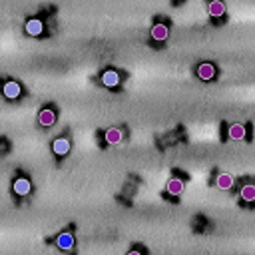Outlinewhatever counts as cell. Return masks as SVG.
Returning a JSON list of instances; mask_svg holds the SVG:
<instances>
[{
  "label": "cell",
  "mask_w": 255,
  "mask_h": 255,
  "mask_svg": "<svg viewBox=\"0 0 255 255\" xmlns=\"http://www.w3.org/2000/svg\"><path fill=\"white\" fill-rule=\"evenodd\" d=\"M100 84L108 90H118L120 84H122V74L116 70V68H106L102 74H100Z\"/></svg>",
  "instance_id": "1"
},
{
  "label": "cell",
  "mask_w": 255,
  "mask_h": 255,
  "mask_svg": "<svg viewBox=\"0 0 255 255\" xmlns=\"http://www.w3.org/2000/svg\"><path fill=\"white\" fill-rule=\"evenodd\" d=\"M249 128L251 126H245V124H229V126H225V137L231 141L249 139Z\"/></svg>",
  "instance_id": "2"
},
{
  "label": "cell",
  "mask_w": 255,
  "mask_h": 255,
  "mask_svg": "<svg viewBox=\"0 0 255 255\" xmlns=\"http://www.w3.org/2000/svg\"><path fill=\"white\" fill-rule=\"evenodd\" d=\"M54 243H56V247H58L60 251L72 253L74 247H76V237H74L72 229H64V231H60V233L54 237Z\"/></svg>",
  "instance_id": "3"
},
{
  "label": "cell",
  "mask_w": 255,
  "mask_h": 255,
  "mask_svg": "<svg viewBox=\"0 0 255 255\" xmlns=\"http://www.w3.org/2000/svg\"><path fill=\"white\" fill-rule=\"evenodd\" d=\"M149 38L157 44H163L167 38H169V24L163 22V20H155L151 30H149Z\"/></svg>",
  "instance_id": "4"
},
{
  "label": "cell",
  "mask_w": 255,
  "mask_h": 255,
  "mask_svg": "<svg viewBox=\"0 0 255 255\" xmlns=\"http://www.w3.org/2000/svg\"><path fill=\"white\" fill-rule=\"evenodd\" d=\"M22 92H24V88H22V84H20L18 80H6V82L2 84V96H4L6 100H10V102L22 98Z\"/></svg>",
  "instance_id": "5"
},
{
  "label": "cell",
  "mask_w": 255,
  "mask_h": 255,
  "mask_svg": "<svg viewBox=\"0 0 255 255\" xmlns=\"http://www.w3.org/2000/svg\"><path fill=\"white\" fill-rule=\"evenodd\" d=\"M12 193H14L16 197H26V195H30V193H32V181H30L26 175L14 177V181H12Z\"/></svg>",
  "instance_id": "6"
},
{
  "label": "cell",
  "mask_w": 255,
  "mask_h": 255,
  "mask_svg": "<svg viewBox=\"0 0 255 255\" xmlns=\"http://www.w3.org/2000/svg\"><path fill=\"white\" fill-rule=\"evenodd\" d=\"M56 120H58V112H56L54 106H42V108H40V112H38V124H40L42 128L54 126Z\"/></svg>",
  "instance_id": "7"
},
{
  "label": "cell",
  "mask_w": 255,
  "mask_h": 255,
  "mask_svg": "<svg viewBox=\"0 0 255 255\" xmlns=\"http://www.w3.org/2000/svg\"><path fill=\"white\" fill-rule=\"evenodd\" d=\"M44 30H46L44 20H42V18H36V16L28 18L26 24H24V32H26L28 36H32V38H40V36L44 34Z\"/></svg>",
  "instance_id": "8"
},
{
  "label": "cell",
  "mask_w": 255,
  "mask_h": 255,
  "mask_svg": "<svg viewBox=\"0 0 255 255\" xmlns=\"http://www.w3.org/2000/svg\"><path fill=\"white\" fill-rule=\"evenodd\" d=\"M183 189H185V179L179 177V175H173V177H169V181L165 185V195L177 199L183 193Z\"/></svg>",
  "instance_id": "9"
},
{
  "label": "cell",
  "mask_w": 255,
  "mask_h": 255,
  "mask_svg": "<svg viewBox=\"0 0 255 255\" xmlns=\"http://www.w3.org/2000/svg\"><path fill=\"white\" fill-rule=\"evenodd\" d=\"M195 74H197L199 80L211 82V80H215V76H217V68H215L213 62H199L197 68H195Z\"/></svg>",
  "instance_id": "10"
},
{
  "label": "cell",
  "mask_w": 255,
  "mask_h": 255,
  "mask_svg": "<svg viewBox=\"0 0 255 255\" xmlns=\"http://www.w3.org/2000/svg\"><path fill=\"white\" fill-rule=\"evenodd\" d=\"M124 135H126V133H124L122 128H108V129L102 133L106 145H118V143H122V141H124Z\"/></svg>",
  "instance_id": "11"
},
{
  "label": "cell",
  "mask_w": 255,
  "mask_h": 255,
  "mask_svg": "<svg viewBox=\"0 0 255 255\" xmlns=\"http://www.w3.org/2000/svg\"><path fill=\"white\" fill-rule=\"evenodd\" d=\"M70 147H72V143H70V139H68L66 135H60V137H56V139L52 141V151H54L56 157L68 155V153H70Z\"/></svg>",
  "instance_id": "12"
},
{
  "label": "cell",
  "mask_w": 255,
  "mask_h": 255,
  "mask_svg": "<svg viewBox=\"0 0 255 255\" xmlns=\"http://www.w3.org/2000/svg\"><path fill=\"white\" fill-rule=\"evenodd\" d=\"M239 201L245 203V205L255 203V183L253 181H245L239 187Z\"/></svg>",
  "instance_id": "13"
},
{
  "label": "cell",
  "mask_w": 255,
  "mask_h": 255,
  "mask_svg": "<svg viewBox=\"0 0 255 255\" xmlns=\"http://www.w3.org/2000/svg\"><path fill=\"white\" fill-rule=\"evenodd\" d=\"M215 185H217L221 191H229V189L235 187V177H233L231 173H227V171H221V173L215 175Z\"/></svg>",
  "instance_id": "14"
},
{
  "label": "cell",
  "mask_w": 255,
  "mask_h": 255,
  "mask_svg": "<svg viewBox=\"0 0 255 255\" xmlns=\"http://www.w3.org/2000/svg\"><path fill=\"white\" fill-rule=\"evenodd\" d=\"M207 12H209L211 18H221V16H225V2H223V0H211V2L207 4Z\"/></svg>",
  "instance_id": "15"
},
{
  "label": "cell",
  "mask_w": 255,
  "mask_h": 255,
  "mask_svg": "<svg viewBox=\"0 0 255 255\" xmlns=\"http://www.w3.org/2000/svg\"><path fill=\"white\" fill-rule=\"evenodd\" d=\"M128 255H145V249H139V247H133L131 251H128Z\"/></svg>",
  "instance_id": "16"
},
{
  "label": "cell",
  "mask_w": 255,
  "mask_h": 255,
  "mask_svg": "<svg viewBox=\"0 0 255 255\" xmlns=\"http://www.w3.org/2000/svg\"><path fill=\"white\" fill-rule=\"evenodd\" d=\"M0 149H2V151L8 149V139H6V137H0Z\"/></svg>",
  "instance_id": "17"
}]
</instances>
